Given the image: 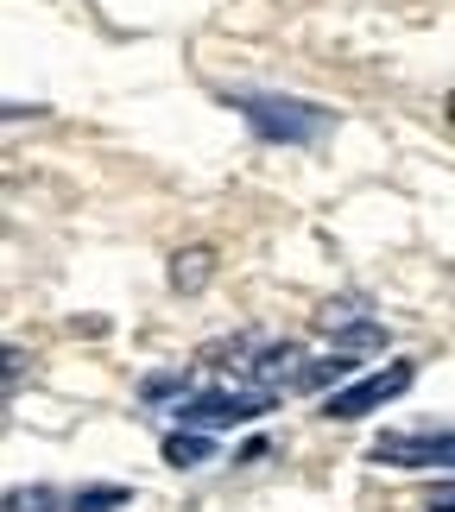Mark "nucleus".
<instances>
[{
  "label": "nucleus",
  "mask_w": 455,
  "mask_h": 512,
  "mask_svg": "<svg viewBox=\"0 0 455 512\" xmlns=\"http://www.w3.org/2000/svg\"><path fill=\"white\" fill-rule=\"evenodd\" d=\"M367 456L380 468H455V430H380Z\"/></svg>",
  "instance_id": "4"
},
{
  "label": "nucleus",
  "mask_w": 455,
  "mask_h": 512,
  "mask_svg": "<svg viewBox=\"0 0 455 512\" xmlns=\"http://www.w3.org/2000/svg\"><path fill=\"white\" fill-rule=\"evenodd\" d=\"M272 405H279V392L241 380V386H203V392H190L171 418H177V430H234V424L266 418Z\"/></svg>",
  "instance_id": "2"
},
{
  "label": "nucleus",
  "mask_w": 455,
  "mask_h": 512,
  "mask_svg": "<svg viewBox=\"0 0 455 512\" xmlns=\"http://www.w3.org/2000/svg\"><path fill=\"white\" fill-rule=\"evenodd\" d=\"M140 399H146V405H165V399H171V411H177V405H184V399H190V367H171V373H152V380L140 386Z\"/></svg>",
  "instance_id": "8"
},
{
  "label": "nucleus",
  "mask_w": 455,
  "mask_h": 512,
  "mask_svg": "<svg viewBox=\"0 0 455 512\" xmlns=\"http://www.w3.org/2000/svg\"><path fill=\"white\" fill-rule=\"evenodd\" d=\"M209 456H215L209 430H171V437H165V462L171 468H203Z\"/></svg>",
  "instance_id": "7"
},
{
  "label": "nucleus",
  "mask_w": 455,
  "mask_h": 512,
  "mask_svg": "<svg viewBox=\"0 0 455 512\" xmlns=\"http://www.w3.org/2000/svg\"><path fill=\"white\" fill-rule=\"evenodd\" d=\"M424 512H455V481L449 487H437V494H430V506Z\"/></svg>",
  "instance_id": "12"
},
{
  "label": "nucleus",
  "mask_w": 455,
  "mask_h": 512,
  "mask_svg": "<svg viewBox=\"0 0 455 512\" xmlns=\"http://www.w3.org/2000/svg\"><path fill=\"white\" fill-rule=\"evenodd\" d=\"M449 121H455V95H449Z\"/></svg>",
  "instance_id": "13"
},
{
  "label": "nucleus",
  "mask_w": 455,
  "mask_h": 512,
  "mask_svg": "<svg viewBox=\"0 0 455 512\" xmlns=\"http://www.w3.org/2000/svg\"><path fill=\"white\" fill-rule=\"evenodd\" d=\"M209 279H215V247H177V253H171V291L196 298Z\"/></svg>",
  "instance_id": "5"
},
{
  "label": "nucleus",
  "mask_w": 455,
  "mask_h": 512,
  "mask_svg": "<svg viewBox=\"0 0 455 512\" xmlns=\"http://www.w3.org/2000/svg\"><path fill=\"white\" fill-rule=\"evenodd\" d=\"M7 512H57V494H51V487H13Z\"/></svg>",
  "instance_id": "10"
},
{
  "label": "nucleus",
  "mask_w": 455,
  "mask_h": 512,
  "mask_svg": "<svg viewBox=\"0 0 455 512\" xmlns=\"http://www.w3.org/2000/svg\"><path fill=\"white\" fill-rule=\"evenodd\" d=\"M373 317H367V298L361 291H348V298H329L323 310H316V329L323 336H348V329H367Z\"/></svg>",
  "instance_id": "6"
},
{
  "label": "nucleus",
  "mask_w": 455,
  "mask_h": 512,
  "mask_svg": "<svg viewBox=\"0 0 455 512\" xmlns=\"http://www.w3.org/2000/svg\"><path fill=\"white\" fill-rule=\"evenodd\" d=\"M114 506H127V487H83L70 500V512H114Z\"/></svg>",
  "instance_id": "9"
},
{
  "label": "nucleus",
  "mask_w": 455,
  "mask_h": 512,
  "mask_svg": "<svg viewBox=\"0 0 455 512\" xmlns=\"http://www.w3.org/2000/svg\"><path fill=\"white\" fill-rule=\"evenodd\" d=\"M19 373H26V348H7V392H19Z\"/></svg>",
  "instance_id": "11"
},
{
  "label": "nucleus",
  "mask_w": 455,
  "mask_h": 512,
  "mask_svg": "<svg viewBox=\"0 0 455 512\" xmlns=\"http://www.w3.org/2000/svg\"><path fill=\"white\" fill-rule=\"evenodd\" d=\"M411 380H418V361H386V367L361 373V380L335 386L329 399H323V418L354 424V418H367V411H386L392 399H399V392H411Z\"/></svg>",
  "instance_id": "3"
},
{
  "label": "nucleus",
  "mask_w": 455,
  "mask_h": 512,
  "mask_svg": "<svg viewBox=\"0 0 455 512\" xmlns=\"http://www.w3.org/2000/svg\"><path fill=\"white\" fill-rule=\"evenodd\" d=\"M228 108L272 146H316L335 127V108L304 102V95H272V89H228Z\"/></svg>",
  "instance_id": "1"
}]
</instances>
